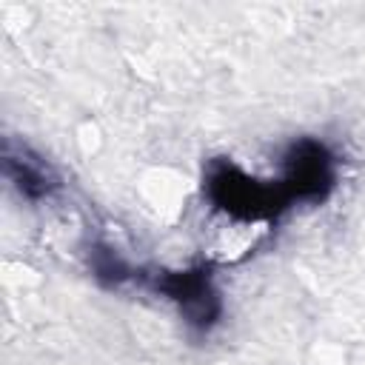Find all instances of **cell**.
Returning a JSON list of instances; mask_svg holds the SVG:
<instances>
[{
    "mask_svg": "<svg viewBox=\"0 0 365 365\" xmlns=\"http://www.w3.org/2000/svg\"><path fill=\"white\" fill-rule=\"evenodd\" d=\"M202 191L217 211L242 222H271L291 208L277 180L265 182L259 177H251L234 160L225 157L208 163Z\"/></svg>",
    "mask_w": 365,
    "mask_h": 365,
    "instance_id": "obj_1",
    "label": "cell"
},
{
    "mask_svg": "<svg viewBox=\"0 0 365 365\" xmlns=\"http://www.w3.org/2000/svg\"><path fill=\"white\" fill-rule=\"evenodd\" d=\"M143 282L157 297L177 305L182 322L197 334H208L211 328H217L225 314L211 265L205 262L188 268H160L154 274H143Z\"/></svg>",
    "mask_w": 365,
    "mask_h": 365,
    "instance_id": "obj_2",
    "label": "cell"
},
{
    "mask_svg": "<svg viewBox=\"0 0 365 365\" xmlns=\"http://www.w3.org/2000/svg\"><path fill=\"white\" fill-rule=\"evenodd\" d=\"M339 180V160L317 137H297L282 154L279 188L288 205H319L331 197Z\"/></svg>",
    "mask_w": 365,
    "mask_h": 365,
    "instance_id": "obj_3",
    "label": "cell"
},
{
    "mask_svg": "<svg viewBox=\"0 0 365 365\" xmlns=\"http://www.w3.org/2000/svg\"><path fill=\"white\" fill-rule=\"evenodd\" d=\"M3 174L6 180L11 182V188L29 200V202H43V200H51L57 191H60V177L57 171L43 160L37 157L31 148L26 145H14L6 140L3 145Z\"/></svg>",
    "mask_w": 365,
    "mask_h": 365,
    "instance_id": "obj_4",
    "label": "cell"
},
{
    "mask_svg": "<svg viewBox=\"0 0 365 365\" xmlns=\"http://www.w3.org/2000/svg\"><path fill=\"white\" fill-rule=\"evenodd\" d=\"M88 271L103 288H123L134 279H143V274L108 242H91L88 245Z\"/></svg>",
    "mask_w": 365,
    "mask_h": 365,
    "instance_id": "obj_5",
    "label": "cell"
}]
</instances>
